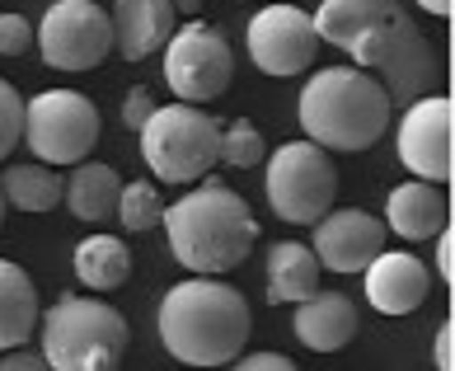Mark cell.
Instances as JSON below:
<instances>
[{"label": "cell", "instance_id": "1", "mask_svg": "<svg viewBox=\"0 0 455 371\" xmlns=\"http://www.w3.org/2000/svg\"><path fill=\"white\" fill-rule=\"evenodd\" d=\"M249 329H254V315H249L244 292L212 273L170 286L160 301V343L188 367H230L244 352Z\"/></svg>", "mask_w": 455, "mask_h": 371}, {"label": "cell", "instance_id": "2", "mask_svg": "<svg viewBox=\"0 0 455 371\" xmlns=\"http://www.w3.org/2000/svg\"><path fill=\"white\" fill-rule=\"evenodd\" d=\"M160 226L170 235L174 259L188 273H212V278L240 268L249 249L259 245V222L249 212V202L235 189H226L221 179H202V189L170 202Z\"/></svg>", "mask_w": 455, "mask_h": 371}, {"label": "cell", "instance_id": "3", "mask_svg": "<svg viewBox=\"0 0 455 371\" xmlns=\"http://www.w3.org/2000/svg\"><path fill=\"white\" fill-rule=\"evenodd\" d=\"M296 117L306 137L324 150H366L390 132L395 104L385 85L362 66H329L315 71L300 90Z\"/></svg>", "mask_w": 455, "mask_h": 371}, {"label": "cell", "instance_id": "4", "mask_svg": "<svg viewBox=\"0 0 455 371\" xmlns=\"http://www.w3.org/2000/svg\"><path fill=\"white\" fill-rule=\"evenodd\" d=\"M347 57L371 71L390 94V104L409 109L413 99H423L436 90L442 80V61H436V47L427 43V33L413 24V14L403 10V0L385 14L380 24H371L362 38H352Z\"/></svg>", "mask_w": 455, "mask_h": 371}, {"label": "cell", "instance_id": "5", "mask_svg": "<svg viewBox=\"0 0 455 371\" xmlns=\"http://www.w3.org/2000/svg\"><path fill=\"white\" fill-rule=\"evenodd\" d=\"M127 343L132 329L108 301L61 292L43 315V358L52 371H113Z\"/></svg>", "mask_w": 455, "mask_h": 371}, {"label": "cell", "instance_id": "6", "mask_svg": "<svg viewBox=\"0 0 455 371\" xmlns=\"http://www.w3.org/2000/svg\"><path fill=\"white\" fill-rule=\"evenodd\" d=\"M141 160L160 183H193L221 160V123L193 104H170L141 123Z\"/></svg>", "mask_w": 455, "mask_h": 371}, {"label": "cell", "instance_id": "7", "mask_svg": "<svg viewBox=\"0 0 455 371\" xmlns=\"http://www.w3.org/2000/svg\"><path fill=\"white\" fill-rule=\"evenodd\" d=\"M333 198H339V170L324 146L306 137L267 150V202L282 222L315 226L333 207Z\"/></svg>", "mask_w": 455, "mask_h": 371}, {"label": "cell", "instance_id": "8", "mask_svg": "<svg viewBox=\"0 0 455 371\" xmlns=\"http://www.w3.org/2000/svg\"><path fill=\"white\" fill-rule=\"evenodd\" d=\"M24 141L43 165H80L99 141V109L76 90H43L24 104Z\"/></svg>", "mask_w": 455, "mask_h": 371}, {"label": "cell", "instance_id": "9", "mask_svg": "<svg viewBox=\"0 0 455 371\" xmlns=\"http://www.w3.org/2000/svg\"><path fill=\"white\" fill-rule=\"evenodd\" d=\"M164 80L179 94V104H207V99L226 94L235 80L230 43L212 24L188 20L164 43Z\"/></svg>", "mask_w": 455, "mask_h": 371}, {"label": "cell", "instance_id": "10", "mask_svg": "<svg viewBox=\"0 0 455 371\" xmlns=\"http://www.w3.org/2000/svg\"><path fill=\"white\" fill-rule=\"evenodd\" d=\"M33 43L52 71H90L113 47V20L94 0H57L47 5Z\"/></svg>", "mask_w": 455, "mask_h": 371}, {"label": "cell", "instance_id": "11", "mask_svg": "<svg viewBox=\"0 0 455 371\" xmlns=\"http://www.w3.org/2000/svg\"><path fill=\"white\" fill-rule=\"evenodd\" d=\"M395 146H399L403 170H413L427 183H451V174H455V109H451V99H442V94L413 99L399 117Z\"/></svg>", "mask_w": 455, "mask_h": 371}, {"label": "cell", "instance_id": "12", "mask_svg": "<svg viewBox=\"0 0 455 371\" xmlns=\"http://www.w3.org/2000/svg\"><path fill=\"white\" fill-rule=\"evenodd\" d=\"M249 61L263 76H300L319 52V33L315 20L296 5H263L244 28Z\"/></svg>", "mask_w": 455, "mask_h": 371}, {"label": "cell", "instance_id": "13", "mask_svg": "<svg viewBox=\"0 0 455 371\" xmlns=\"http://www.w3.org/2000/svg\"><path fill=\"white\" fill-rule=\"evenodd\" d=\"M315 259L329 273H362L385 249V226L362 207H343V212H324L315 222Z\"/></svg>", "mask_w": 455, "mask_h": 371}, {"label": "cell", "instance_id": "14", "mask_svg": "<svg viewBox=\"0 0 455 371\" xmlns=\"http://www.w3.org/2000/svg\"><path fill=\"white\" fill-rule=\"evenodd\" d=\"M362 273H366V301L380 315H413L432 292L427 263H418L413 254H385L380 249Z\"/></svg>", "mask_w": 455, "mask_h": 371}, {"label": "cell", "instance_id": "15", "mask_svg": "<svg viewBox=\"0 0 455 371\" xmlns=\"http://www.w3.org/2000/svg\"><path fill=\"white\" fill-rule=\"evenodd\" d=\"M113 43L127 61H146L164 52V43L179 28V10L174 0H117L113 5Z\"/></svg>", "mask_w": 455, "mask_h": 371}, {"label": "cell", "instance_id": "16", "mask_svg": "<svg viewBox=\"0 0 455 371\" xmlns=\"http://www.w3.org/2000/svg\"><path fill=\"white\" fill-rule=\"evenodd\" d=\"M291 329L310 352H339L357 334V306L343 292H310L306 301H296Z\"/></svg>", "mask_w": 455, "mask_h": 371}, {"label": "cell", "instance_id": "17", "mask_svg": "<svg viewBox=\"0 0 455 371\" xmlns=\"http://www.w3.org/2000/svg\"><path fill=\"white\" fill-rule=\"evenodd\" d=\"M385 222H390L403 240H432L436 230L446 226V198L436 183L427 179H409L399 183V189L390 193V202H385Z\"/></svg>", "mask_w": 455, "mask_h": 371}, {"label": "cell", "instance_id": "18", "mask_svg": "<svg viewBox=\"0 0 455 371\" xmlns=\"http://www.w3.org/2000/svg\"><path fill=\"white\" fill-rule=\"evenodd\" d=\"M310 292H319V259L310 245L282 240L267 249V301L277 306H296Z\"/></svg>", "mask_w": 455, "mask_h": 371}, {"label": "cell", "instance_id": "19", "mask_svg": "<svg viewBox=\"0 0 455 371\" xmlns=\"http://www.w3.org/2000/svg\"><path fill=\"white\" fill-rule=\"evenodd\" d=\"M38 329V292L20 263L0 259V352L20 348Z\"/></svg>", "mask_w": 455, "mask_h": 371}, {"label": "cell", "instance_id": "20", "mask_svg": "<svg viewBox=\"0 0 455 371\" xmlns=\"http://www.w3.org/2000/svg\"><path fill=\"white\" fill-rule=\"evenodd\" d=\"M399 0H319V10L310 14L319 43H333V47H352V38H362L371 24H380Z\"/></svg>", "mask_w": 455, "mask_h": 371}, {"label": "cell", "instance_id": "21", "mask_svg": "<svg viewBox=\"0 0 455 371\" xmlns=\"http://www.w3.org/2000/svg\"><path fill=\"white\" fill-rule=\"evenodd\" d=\"M117 193H123V179H117L113 165H99V160H85L76 165V174L66 179V207L80 222H104V216L117 212Z\"/></svg>", "mask_w": 455, "mask_h": 371}, {"label": "cell", "instance_id": "22", "mask_svg": "<svg viewBox=\"0 0 455 371\" xmlns=\"http://www.w3.org/2000/svg\"><path fill=\"white\" fill-rule=\"evenodd\" d=\"M76 278L90 286V292H113L132 278V249L113 235H90L76 249Z\"/></svg>", "mask_w": 455, "mask_h": 371}, {"label": "cell", "instance_id": "23", "mask_svg": "<svg viewBox=\"0 0 455 371\" xmlns=\"http://www.w3.org/2000/svg\"><path fill=\"white\" fill-rule=\"evenodd\" d=\"M0 193L20 212H52L66 198V183L47 165H10L5 179H0Z\"/></svg>", "mask_w": 455, "mask_h": 371}, {"label": "cell", "instance_id": "24", "mask_svg": "<svg viewBox=\"0 0 455 371\" xmlns=\"http://www.w3.org/2000/svg\"><path fill=\"white\" fill-rule=\"evenodd\" d=\"M117 216H123V230L141 235L150 226H160L164 216V198L150 179H137V183H123V193H117Z\"/></svg>", "mask_w": 455, "mask_h": 371}, {"label": "cell", "instance_id": "25", "mask_svg": "<svg viewBox=\"0 0 455 371\" xmlns=\"http://www.w3.org/2000/svg\"><path fill=\"white\" fill-rule=\"evenodd\" d=\"M267 146H263V132L249 123V117H235L230 127H221V160L235 165V170H254L263 165Z\"/></svg>", "mask_w": 455, "mask_h": 371}, {"label": "cell", "instance_id": "26", "mask_svg": "<svg viewBox=\"0 0 455 371\" xmlns=\"http://www.w3.org/2000/svg\"><path fill=\"white\" fill-rule=\"evenodd\" d=\"M24 141V99L10 80H0V160Z\"/></svg>", "mask_w": 455, "mask_h": 371}, {"label": "cell", "instance_id": "27", "mask_svg": "<svg viewBox=\"0 0 455 371\" xmlns=\"http://www.w3.org/2000/svg\"><path fill=\"white\" fill-rule=\"evenodd\" d=\"M33 24L24 20V14H0V57H24L33 47Z\"/></svg>", "mask_w": 455, "mask_h": 371}, {"label": "cell", "instance_id": "28", "mask_svg": "<svg viewBox=\"0 0 455 371\" xmlns=\"http://www.w3.org/2000/svg\"><path fill=\"white\" fill-rule=\"evenodd\" d=\"M156 113V94H150V85H132L127 99H123V127L141 132V123Z\"/></svg>", "mask_w": 455, "mask_h": 371}, {"label": "cell", "instance_id": "29", "mask_svg": "<svg viewBox=\"0 0 455 371\" xmlns=\"http://www.w3.org/2000/svg\"><path fill=\"white\" fill-rule=\"evenodd\" d=\"M432 240H436V278L451 286V282H455V230L442 226V230L432 235Z\"/></svg>", "mask_w": 455, "mask_h": 371}, {"label": "cell", "instance_id": "30", "mask_svg": "<svg viewBox=\"0 0 455 371\" xmlns=\"http://www.w3.org/2000/svg\"><path fill=\"white\" fill-rule=\"evenodd\" d=\"M43 367H47L43 348L28 352V348L20 343V348H5V352H0V371H43Z\"/></svg>", "mask_w": 455, "mask_h": 371}, {"label": "cell", "instance_id": "31", "mask_svg": "<svg viewBox=\"0 0 455 371\" xmlns=\"http://www.w3.org/2000/svg\"><path fill=\"white\" fill-rule=\"evenodd\" d=\"M235 367H244V371H291V358H282V352H249V358H235Z\"/></svg>", "mask_w": 455, "mask_h": 371}, {"label": "cell", "instance_id": "32", "mask_svg": "<svg viewBox=\"0 0 455 371\" xmlns=\"http://www.w3.org/2000/svg\"><path fill=\"white\" fill-rule=\"evenodd\" d=\"M436 367H442V371L455 367V325H451V319L436 329Z\"/></svg>", "mask_w": 455, "mask_h": 371}, {"label": "cell", "instance_id": "33", "mask_svg": "<svg viewBox=\"0 0 455 371\" xmlns=\"http://www.w3.org/2000/svg\"><path fill=\"white\" fill-rule=\"evenodd\" d=\"M427 14H436V20H451V10H455V0H418Z\"/></svg>", "mask_w": 455, "mask_h": 371}, {"label": "cell", "instance_id": "34", "mask_svg": "<svg viewBox=\"0 0 455 371\" xmlns=\"http://www.w3.org/2000/svg\"><path fill=\"white\" fill-rule=\"evenodd\" d=\"M174 10H183V14H197V10H202V0H174Z\"/></svg>", "mask_w": 455, "mask_h": 371}, {"label": "cell", "instance_id": "35", "mask_svg": "<svg viewBox=\"0 0 455 371\" xmlns=\"http://www.w3.org/2000/svg\"><path fill=\"white\" fill-rule=\"evenodd\" d=\"M5 207H10V202H5V193H0V226H5Z\"/></svg>", "mask_w": 455, "mask_h": 371}]
</instances>
